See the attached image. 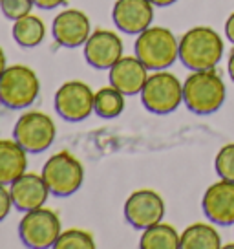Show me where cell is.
Wrapping results in <instances>:
<instances>
[{
    "mask_svg": "<svg viewBox=\"0 0 234 249\" xmlns=\"http://www.w3.org/2000/svg\"><path fill=\"white\" fill-rule=\"evenodd\" d=\"M223 57V40L209 26H196L180 40V61L192 71L212 70Z\"/></svg>",
    "mask_w": 234,
    "mask_h": 249,
    "instance_id": "1",
    "label": "cell"
},
{
    "mask_svg": "<svg viewBox=\"0 0 234 249\" xmlns=\"http://www.w3.org/2000/svg\"><path fill=\"white\" fill-rule=\"evenodd\" d=\"M227 97L223 79L212 70L192 71L183 83V103L192 114L209 116L218 112Z\"/></svg>",
    "mask_w": 234,
    "mask_h": 249,
    "instance_id": "2",
    "label": "cell"
},
{
    "mask_svg": "<svg viewBox=\"0 0 234 249\" xmlns=\"http://www.w3.org/2000/svg\"><path fill=\"white\" fill-rule=\"evenodd\" d=\"M135 55L149 70H167L180 59V40L168 28L150 26L135 40Z\"/></svg>",
    "mask_w": 234,
    "mask_h": 249,
    "instance_id": "3",
    "label": "cell"
},
{
    "mask_svg": "<svg viewBox=\"0 0 234 249\" xmlns=\"http://www.w3.org/2000/svg\"><path fill=\"white\" fill-rule=\"evenodd\" d=\"M39 92V77L30 66L11 64L0 75V105L9 110L30 108Z\"/></svg>",
    "mask_w": 234,
    "mask_h": 249,
    "instance_id": "4",
    "label": "cell"
},
{
    "mask_svg": "<svg viewBox=\"0 0 234 249\" xmlns=\"http://www.w3.org/2000/svg\"><path fill=\"white\" fill-rule=\"evenodd\" d=\"M141 101L145 105V108L152 114H157V116L172 114L183 103V85L170 71L157 70L149 75L143 86Z\"/></svg>",
    "mask_w": 234,
    "mask_h": 249,
    "instance_id": "5",
    "label": "cell"
},
{
    "mask_svg": "<svg viewBox=\"0 0 234 249\" xmlns=\"http://www.w3.org/2000/svg\"><path fill=\"white\" fill-rule=\"evenodd\" d=\"M42 178L50 187L51 196L57 198H68L75 195L83 181H84V169L77 158L70 152H59L53 154L42 167Z\"/></svg>",
    "mask_w": 234,
    "mask_h": 249,
    "instance_id": "6",
    "label": "cell"
},
{
    "mask_svg": "<svg viewBox=\"0 0 234 249\" xmlns=\"http://www.w3.org/2000/svg\"><path fill=\"white\" fill-rule=\"evenodd\" d=\"M61 233H63L61 218L55 211L46 207L24 213L22 220L18 224L20 242L30 249L53 248Z\"/></svg>",
    "mask_w": 234,
    "mask_h": 249,
    "instance_id": "7",
    "label": "cell"
},
{
    "mask_svg": "<svg viewBox=\"0 0 234 249\" xmlns=\"http://www.w3.org/2000/svg\"><path fill=\"white\" fill-rule=\"evenodd\" d=\"M57 128L53 119L44 112H26L17 119L13 128V140L20 143V147L28 154H40L53 145Z\"/></svg>",
    "mask_w": 234,
    "mask_h": 249,
    "instance_id": "8",
    "label": "cell"
},
{
    "mask_svg": "<svg viewBox=\"0 0 234 249\" xmlns=\"http://www.w3.org/2000/svg\"><path fill=\"white\" fill-rule=\"evenodd\" d=\"M95 92L83 81H68L55 92V110L68 123L84 121L94 114Z\"/></svg>",
    "mask_w": 234,
    "mask_h": 249,
    "instance_id": "9",
    "label": "cell"
},
{
    "mask_svg": "<svg viewBox=\"0 0 234 249\" xmlns=\"http://www.w3.org/2000/svg\"><path fill=\"white\" fill-rule=\"evenodd\" d=\"M126 222L134 229H147V227L159 224L165 216V202L156 191L139 189L126 198L123 207Z\"/></svg>",
    "mask_w": 234,
    "mask_h": 249,
    "instance_id": "10",
    "label": "cell"
},
{
    "mask_svg": "<svg viewBox=\"0 0 234 249\" xmlns=\"http://www.w3.org/2000/svg\"><path fill=\"white\" fill-rule=\"evenodd\" d=\"M51 35L55 42L63 48L84 46L88 37L92 35L90 17L81 9H64L53 18Z\"/></svg>",
    "mask_w": 234,
    "mask_h": 249,
    "instance_id": "11",
    "label": "cell"
},
{
    "mask_svg": "<svg viewBox=\"0 0 234 249\" xmlns=\"http://www.w3.org/2000/svg\"><path fill=\"white\" fill-rule=\"evenodd\" d=\"M123 57V40L110 30H95L84 42V59L95 70H110Z\"/></svg>",
    "mask_w": 234,
    "mask_h": 249,
    "instance_id": "12",
    "label": "cell"
},
{
    "mask_svg": "<svg viewBox=\"0 0 234 249\" xmlns=\"http://www.w3.org/2000/svg\"><path fill=\"white\" fill-rule=\"evenodd\" d=\"M112 20L126 35H139L154 20V4L150 0H117L112 9Z\"/></svg>",
    "mask_w": 234,
    "mask_h": 249,
    "instance_id": "13",
    "label": "cell"
},
{
    "mask_svg": "<svg viewBox=\"0 0 234 249\" xmlns=\"http://www.w3.org/2000/svg\"><path fill=\"white\" fill-rule=\"evenodd\" d=\"M205 216L216 226H234V181L212 183L201 200Z\"/></svg>",
    "mask_w": 234,
    "mask_h": 249,
    "instance_id": "14",
    "label": "cell"
},
{
    "mask_svg": "<svg viewBox=\"0 0 234 249\" xmlns=\"http://www.w3.org/2000/svg\"><path fill=\"white\" fill-rule=\"evenodd\" d=\"M9 193H11L13 207L20 213L44 207L48 198L51 196L42 174H35V172H24L20 178H17L9 185Z\"/></svg>",
    "mask_w": 234,
    "mask_h": 249,
    "instance_id": "15",
    "label": "cell"
},
{
    "mask_svg": "<svg viewBox=\"0 0 234 249\" xmlns=\"http://www.w3.org/2000/svg\"><path fill=\"white\" fill-rule=\"evenodd\" d=\"M110 85L125 95H137L149 79V68L137 59V55L121 57L108 70Z\"/></svg>",
    "mask_w": 234,
    "mask_h": 249,
    "instance_id": "16",
    "label": "cell"
},
{
    "mask_svg": "<svg viewBox=\"0 0 234 249\" xmlns=\"http://www.w3.org/2000/svg\"><path fill=\"white\" fill-rule=\"evenodd\" d=\"M28 169V152L15 140H0V183L11 185Z\"/></svg>",
    "mask_w": 234,
    "mask_h": 249,
    "instance_id": "17",
    "label": "cell"
},
{
    "mask_svg": "<svg viewBox=\"0 0 234 249\" xmlns=\"http://www.w3.org/2000/svg\"><path fill=\"white\" fill-rule=\"evenodd\" d=\"M11 33H13V40L18 46L32 50V48H37L39 44H42V40L46 37V26L39 17L30 13V15L22 17V18L13 22Z\"/></svg>",
    "mask_w": 234,
    "mask_h": 249,
    "instance_id": "18",
    "label": "cell"
},
{
    "mask_svg": "<svg viewBox=\"0 0 234 249\" xmlns=\"http://www.w3.org/2000/svg\"><path fill=\"white\" fill-rule=\"evenodd\" d=\"M181 234L170 224H154V226L143 229L139 238L141 249H180Z\"/></svg>",
    "mask_w": 234,
    "mask_h": 249,
    "instance_id": "19",
    "label": "cell"
},
{
    "mask_svg": "<svg viewBox=\"0 0 234 249\" xmlns=\"http://www.w3.org/2000/svg\"><path fill=\"white\" fill-rule=\"evenodd\" d=\"M221 238L218 231L207 224H192L181 234L180 249H218Z\"/></svg>",
    "mask_w": 234,
    "mask_h": 249,
    "instance_id": "20",
    "label": "cell"
},
{
    "mask_svg": "<svg viewBox=\"0 0 234 249\" xmlns=\"http://www.w3.org/2000/svg\"><path fill=\"white\" fill-rule=\"evenodd\" d=\"M125 110V93L114 86H104L95 92L94 112L101 119H116Z\"/></svg>",
    "mask_w": 234,
    "mask_h": 249,
    "instance_id": "21",
    "label": "cell"
},
{
    "mask_svg": "<svg viewBox=\"0 0 234 249\" xmlns=\"http://www.w3.org/2000/svg\"><path fill=\"white\" fill-rule=\"evenodd\" d=\"M55 249H94L95 240L94 236L83 231V229H68L59 234L55 242Z\"/></svg>",
    "mask_w": 234,
    "mask_h": 249,
    "instance_id": "22",
    "label": "cell"
},
{
    "mask_svg": "<svg viewBox=\"0 0 234 249\" xmlns=\"http://www.w3.org/2000/svg\"><path fill=\"white\" fill-rule=\"evenodd\" d=\"M214 167H216V172L221 179L234 181V143H229V145L219 148Z\"/></svg>",
    "mask_w": 234,
    "mask_h": 249,
    "instance_id": "23",
    "label": "cell"
},
{
    "mask_svg": "<svg viewBox=\"0 0 234 249\" xmlns=\"http://www.w3.org/2000/svg\"><path fill=\"white\" fill-rule=\"evenodd\" d=\"M33 8H35L33 0H2V4H0L2 15L8 20H13V22L22 18V17L30 15Z\"/></svg>",
    "mask_w": 234,
    "mask_h": 249,
    "instance_id": "24",
    "label": "cell"
},
{
    "mask_svg": "<svg viewBox=\"0 0 234 249\" xmlns=\"http://www.w3.org/2000/svg\"><path fill=\"white\" fill-rule=\"evenodd\" d=\"M11 207H13V200H11V193H9L8 185L0 183V222L8 218Z\"/></svg>",
    "mask_w": 234,
    "mask_h": 249,
    "instance_id": "25",
    "label": "cell"
},
{
    "mask_svg": "<svg viewBox=\"0 0 234 249\" xmlns=\"http://www.w3.org/2000/svg\"><path fill=\"white\" fill-rule=\"evenodd\" d=\"M33 4H35V8L40 9H55L59 6H64L66 0H33Z\"/></svg>",
    "mask_w": 234,
    "mask_h": 249,
    "instance_id": "26",
    "label": "cell"
},
{
    "mask_svg": "<svg viewBox=\"0 0 234 249\" xmlns=\"http://www.w3.org/2000/svg\"><path fill=\"white\" fill-rule=\"evenodd\" d=\"M225 35H227V39H229L234 44V13H231V15H229V18H227V22H225Z\"/></svg>",
    "mask_w": 234,
    "mask_h": 249,
    "instance_id": "27",
    "label": "cell"
},
{
    "mask_svg": "<svg viewBox=\"0 0 234 249\" xmlns=\"http://www.w3.org/2000/svg\"><path fill=\"white\" fill-rule=\"evenodd\" d=\"M227 70H229V77L233 79L234 83V50L229 55V61H227Z\"/></svg>",
    "mask_w": 234,
    "mask_h": 249,
    "instance_id": "28",
    "label": "cell"
},
{
    "mask_svg": "<svg viewBox=\"0 0 234 249\" xmlns=\"http://www.w3.org/2000/svg\"><path fill=\"white\" fill-rule=\"evenodd\" d=\"M154 6H157V8H168V6H172V4H176L178 0H150Z\"/></svg>",
    "mask_w": 234,
    "mask_h": 249,
    "instance_id": "29",
    "label": "cell"
},
{
    "mask_svg": "<svg viewBox=\"0 0 234 249\" xmlns=\"http://www.w3.org/2000/svg\"><path fill=\"white\" fill-rule=\"evenodd\" d=\"M8 68V62H6V53H4V50L0 48V75L4 73V70Z\"/></svg>",
    "mask_w": 234,
    "mask_h": 249,
    "instance_id": "30",
    "label": "cell"
},
{
    "mask_svg": "<svg viewBox=\"0 0 234 249\" xmlns=\"http://www.w3.org/2000/svg\"><path fill=\"white\" fill-rule=\"evenodd\" d=\"M0 4H2V0H0Z\"/></svg>",
    "mask_w": 234,
    "mask_h": 249,
    "instance_id": "31",
    "label": "cell"
}]
</instances>
